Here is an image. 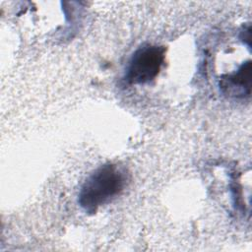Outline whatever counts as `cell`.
<instances>
[{
    "mask_svg": "<svg viewBox=\"0 0 252 252\" xmlns=\"http://www.w3.org/2000/svg\"><path fill=\"white\" fill-rule=\"evenodd\" d=\"M126 170L115 163H106L95 169L84 182L79 193L80 206L90 214L119 195L127 183Z\"/></svg>",
    "mask_w": 252,
    "mask_h": 252,
    "instance_id": "cell-1",
    "label": "cell"
},
{
    "mask_svg": "<svg viewBox=\"0 0 252 252\" xmlns=\"http://www.w3.org/2000/svg\"><path fill=\"white\" fill-rule=\"evenodd\" d=\"M165 48L158 45H144L132 55L125 75L128 84H146L159 73L164 61Z\"/></svg>",
    "mask_w": 252,
    "mask_h": 252,
    "instance_id": "cell-2",
    "label": "cell"
},
{
    "mask_svg": "<svg viewBox=\"0 0 252 252\" xmlns=\"http://www.w3.org/2000/svg\"><path fill=\"white\" fill-rule=\"evenodd\" d=\"M220 88L231 95L249 96L251 93V62L243 63L235 73L222 77Z\"/></svg>",
    "mask_w": 252,
    "mask_h": 252,
    "instance_id": "cell-3",
    "label": "cell"
},
{
    "mask_svg": "<svg viewBox=\"0 0 252 252\" xmlns=\"http://www.w3.org/2000/svg\"><path fill=\"white\" fill-rule=\"evenodd\" d=\"M240 38L249 47L251 46V27H250V25H247L246 27H244V30L240 33Z\"/></svg>",
    "mask_w": 252,
    "mask_h": 252,
    "instance_id": "cell-4",
    "label": "cell"
}]
</instances>
